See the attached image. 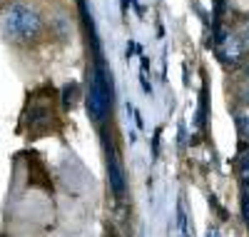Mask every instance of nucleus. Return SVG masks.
<instances>
[{"instance_id": "1", "label": "nucleus", "mask_w": 249, "mask_h": 237, "mask_svg": "<svg viewBox=\"0 0 249 237\" xmlns=\"http://www.w3.org/2000/svg\"><path fill=\"white\" fill-rule=\"evenodd\" d=\"M85 105H88L90 120L97 125L105 122L110 110H112V75H107V70L102 68V62H95V68L88 73Z\"/></svg>"}, {"instance_id": "2", "label": "nucleus", "mask_w": 249, "mask_h": 237, "mask_svg": "<svg viewBox=\"0 0 249 237\" xmlns=\"http://www.w3.org/2000/svg\"><path fill=\"white\" fill-rule=\"evenodd\" d=\"M43 30L40 15L28 5H10L3 15V33L13 42H30Z\"/></svg>"}, {"instance_id": "3", "label": "nucleus", "mask_w": 249, "mask_h": 237, "mask_svg": "<svg viewBox=\"0 0 249 237\" xmlns=\"http://www.w3.org/2000/svg\"><path fill=\"white\" fill-rule=\"evenodd\" d=\"M105 167H107V182L115 198H122L124 190H127V182H124V167L120 160V153L112 142V138L105 133Z\"/></svg>"}, {"instance_id": "4", "label": "nucleus", "mask_w": 249, "mask_h": 237, "mask_svg": "<svg viewBox=\"0 0 249 237\" xmlns=\"http://www.w3.org/2000/svg\"><path fill=\"white\" fill-rule=\"evenodd\" d=\"M217 53H219L222 62L237 65V62H242V58L247 55V45H244L239 33H224V35H217Z\"/></svg>"}, {"instance_id": "5", "label": "nucleus", "mask_w": 249, "mask_h": 237, "mask_svg": "<svg viewBox=\"0 0 249 237\" xmlns=\"http://www.w3.org/2000/svg\"><path fill=\"white\" fill-rule=\"evenodd\" d=\"M237 165H239V172H242V180H247L249 178V147H242Z\"/></svg>"}, {"instance_id": "6", "label": "nucleus", "mask_w": 249, "mask_h": 237, "mask_svg": "<svg viewBox=\"0 0 249 237\" xmlns=\"http://www.w3.org/2000/svg\"><path fill=\"white\" fill-rule=\"evenodd\" d=\"M237 130L242 138H249V113H237Z\"/></svg>"}, {"instance_id": "7", "label": "nucleus", "mask_w": 249, "mask_h": 237, "mask_svg": "<svg viewBox=\"0 0 249 237\" xmlns=\"http://www.w3.org/2000/svg\"><path fill=\"white\" fill-rule=\"evenodd\" d=\"M239 35H242V40H244V45H247V50H249V18H247V23L242 25Z\"/></svg>"}, {"instance_id": "8", "label": "nucleus", "mask_w": 249, "mask_h": 237, "mask_svg": "<svg viewBox=\"0 0 249 237\" xmlns=\"http://www.w3.org/2000/svg\"><path fill=\"white\" fill-rule=\"evenodd\" d=\"M207 237H219V230L217 227H210V230H207Z\"/></svg>"}, {"instance_id": "9", "label": "nucleus", "mask_w": 249, "mask_h": 237, "mask_svg": "<svg viewBox=\"0 0 249 237\" xmlns=\"http://www.w3.org/2000/svg\"><path fill=\"white\" fill-rule=\"evenodd\" d=\"M244 78H247V80H249V65H247V68H244Z\"/></svg>"}, {"instance_id": "10", "label": "nucleus", "mask_w": 249, "mask_h": 237, "mask_svg": "<svg viewBox=\"0 0 249 237\" xmlns=\"http://www.w3.org/2000/svg\"><path fill=\"white\" fill-rule=\"evenodd\" d=\"M107 237H117V235H115V232H110V235H107Z\"/></svg>"}, {"instance_id": "11", "label": "nucleus", "mask_w": 249, "mask_h": 237, "mask_svg": "<svg viewBox=\"0 0 249 237\" xmlns=\"http://www.w3.org/2000/svg\"><path fill=\"white\" fill-rule=\"evenodd\" d=\"M247 100H249V95H247Z\"/></svg>"}, {"instance_id": "12", "label": "nucleus", "mask_w": 249, "mask_h": 237, "mask_svg": "<svg viewBox=\"0 0 249 237\" xmlns=\"http://www.w3.org/2000/svg\"><path fill=\"white\" fill-rule=\"evenodd\" d=\"M219 3H222V0H219Z\"/></svg>"}]
</instances>
